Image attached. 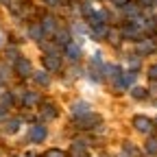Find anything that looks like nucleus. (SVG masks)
I'll use <instances>...</instances> for the list:
<instances>
[{"label":"nucleus","instance_id":"7ed1b4c3","mask_svg":"<svg viewBox=\"0 0 157 157\" xmlns=\"http://www.w3.org/2000/svg\"><path fill=\"white\" fill-rule=\"evenodd\" d=\"M15 72L20 78H26L33 74V68H31V61H26V59H20L17 57V61H15Z\"/></svg>","mask_w":157,"mask_h":157},{"label":"nucleus","instance_id":"aec40b11","mask_svg":"<svg viewBox=\"0 0 157 157\" xmlns=\"http://www.w3.org/2000/svg\"><path fill=\"white\" fill-rule=\"evenodd\" d=\"M44 157H66V153H63L61 148H48Z\"/></svg>","mask_w":157,"mask_h":157},{"label":"nucleus","instance_id":"bb28decb","mask_svg":"<svg viewBox=\"0 0 157 157\" xmlns=\"http://www.w3.org/2000/svg\"><path fill=\"white\" fill-rule=\"evenodd\" d=\"M124 148H127V153H131V155H137V151H135V146H133V144H127Z\"/></svg>","mask_w":157,"mask_h":157},{"label":"nucleus","instance_id":"2eb2a0df","mask_svg":"<svg viewBox=\"0 0 157 157\" xmlns=\"http://www.w3.org/2000/svg\"><path fill=\"white\" fill-rule=\"evenodd\" d=\"M33 81L46 87V85L50 83V78H48V72H44V70H42V72H33Z\"/></svg>","mask_w":157,"mask_h":157},{"label":"nucleus","instance_id":"393cba45","mask_svg":"<svg viewBox=\"0 0 157 157\" xmlns=\"http://www.w3.org/2000/svg\"><path fill=\"white\" fill-rule=\"evenodd\" d=\"M148 76L153 78V81H157V66H153V68L148 70Z\"/></svg>","mask_w":157,"mask_h":157},{"label":"nucleus","instance_id":"f257e3e1","mask_svg":"<svg viewBox=\"0 0 157 157\" xmlns=\"http://www.w3.org/2000/svg\"><path fill=\"white\" fill-rule=\"evenodd\" d=\"M133 127H135V131H140V133H153V122L148 120L146 116H135L133 118Z\"/></svg>","mask_w":157,"mask_h":157},{"label":"nucleus","instance_id":"6e6552de","mask_svg":"<svg viewBox=\"0 0 157 157\" xmlns=\"http://www.w3.org/2000/svg\"><path fill=\"white\" fill-rule=\"evenodd\" d=\"M155 50H157V46L151 42V39H140V44H137V52L140 55H151Z\"/></svg>","mask_w":157,"mask_h":157},{"label":"nucleus","instance_id":"39448f33","mask_svg":"<svg viewBox=\"0 0 157 157\" xmlns=\"http://www.w3.org/2000/svg\"><path fill=\"white\" fill-rule=\"evenodd\" d=\"M76 120H78V124H81V127H90V129H92V127H96L98 122H101V118L90 111V113H85V116H81V118H76Z\"/></svg>","mask_w":157,"mask_h":157},{"label":"nucleus","instance_id":"ddd939ff","mask_svg":"<svg viewBox=\"0 0 157 157\" xmlns=\"http://www.w3.org/2000/svg\"><path fill=\"white\" fill-rule=\"evenodd\" d=\"M70 111H72V116H74V118H81V116L90 113V105H87V103H74Z\"/></svg>","mask_w":157,"mask_h":157},{"label":"nucleus","instance_id":"b1692460","mask_svg":"<svg viewBox=\"0 0 157 157\" xmlns=\"http://www.w3.org/2000/svg\"><path fill=\"white\" fill-rule=\"evenodd\" d=\"M7 111H9V109H7L5 105H0V122H2V120H7Z\"/></svg>","mask_w":157,"mask_h":157},{"label":"nucleus","instance_id":"2f4dec72","mask_svg":"<svg viewBox=\"0 0 157 157\" xmlns=\"http://www.w3.org/2000/svg\"><path fill=\"white\" fill-rule=\"evenodd\" d=\"M142 2H144V5H151V2H153V0H142Z\"/></svg>","mask_w":157,"mask_h":157},{"label":"nucleus","instance_id":"a878e982","mask_svg":"<svg viewBox=\"0 0 157 157\" xmlns=\"http://www.w3.org/2000/svg\"><path fill=\"white\" fill-rule=\"evenodd\" d=\"M13 103V94H5V107H9Z\"/></svg>","mask_w":157,"mask_h":157},{"label":"nucleus","instance_id":"a211bd4d","mask_svg":"<svg viewBox=\"0 0 157 157\" xmlns=\"http://www.w3.org/2000/svg\"><path fill=\"white\" fill-rule=\"evenodd\" d=\"M146 153L157 155V140H155V137H148V142H146Z\"/></svg>","mask_w":157,"mask_h":157},{"label":"nucleus","instance_id":"9b49d317","mask_svg":"<svg viewBox=\"0 0 157 157\" xmlns=\"http://www.w3.org/2000/svg\"><path fill=\"white\" fill-rule=\"evenodd\" d=\"M135 83V72H124V74H120V78H118V87H129V85H133Z\"/></svg>","mask_w":157,"mask_h":157},{"label":"nucleus","instance_id":"6ab92c4d","mask_svg":"<svg viewBox=\"0 0 157 157\" xmlns=\"http://www.w3.org/2000/svg\"><path fill=\"white\" fill-rule=\"evenodd\" d=\"M5 129H7V133H15V131L20 129V120H9V122L5 124Z\"/></svg>","mask_w":157,"mask_h":157},{"label":"nucleus","instance_id":"4be33fe9","mask_svg":"<svg viewBox=\"0 0 157 157\" xmlns=\"http://www.w3.org/2000/svg\"><path fill=\"white\" fill-rule=\"evenodd\" d=\"M124 13H127L129 17H135V15H137V7H135V5H124Z\"/></svg>","mask_w":157,"mask_h":157},{"label":"nucleus","instance_id":"cd10ccee","mask_svg":"<svg viewBox=\"0 0 157 157\" xmlns=\"http://www.w3.org/2000/svg\"><path fill=\"white\" fill-rule=\"evenodd\" d=\"M0 46H5V31L0 29Z\"/></svg>","mask_w":157,"mask_h":157},{"label":"nucleus","instance_id":"72a5a7b5","mask_svg":"<svg viewBox=\"0 0 157 157\" xmlns=\"http://www.w3.org/2000/svg\"><path fill=\"white\" fill-rule=\"evenodd\" d=\"M103 157H107V155H103Z\"/></svg>","mask_w":157,"mask_h":157},{"label":"nucleus","instance_id":"f8f14e48","mask_svg":"<svg viewBox=\"0 0 157 157\" xmlns=\"http://www.w3.org/2000/svg\"><path fill=\"white\" fill-rule=\"evenodd\" d=\"M39 103H42V98H39V94H35V92H26L24 98H22V105H26V107H35Z\"/></svg>","mask_w":157,"mask_h":157},{"label":"nucleus","instance_id":"4468645a","mask_svg":"<svg viewBox=\"0 0 157 157\" xmlns=\"http://www.w3.org/2000/svg\"><path fill=\"white\" fill-rule=\"evenodd\" d=\"M55 42H57L59 46H66V44L72 42V37H70L68 31H57V33H55Z\"/></svg>","mask_w":157,"mask_h":157},{"label":"nucleus","instance_id":"c756f323","mask_svg":"<svg viewBox=\"0 0 157 157\" xmlns=\"http://www.w3.org/2000/svg\"><path fill=\"white\" fill-rule=\"evenodd\" d=\"M116 5H127V0H113Z\"/></svg>","mask_w":157,"mask_h":157},{"label":"nucleus","instance_id":"dca6fc26","mask_svg":"<svg viewBox=\"0 0 157 157\" xmlns=\"http://www.w3.org/2000/svg\"><path fill=\"white\" fill-rule=\"evenodd\" d=\"M29 35H31V39H42L44 37V31H42V24H33L31 29H29Z\"/></svg>","mask_w":157,"mask_h":157},{"label":"nucleus","instance_id":"c85d7f7f","mask_svg":"<svg viewBox=\"0 0 157 157\" xmlns=\"http://www.w3.org/2000/svg\"><path fill=\"white\" fill-rule=\"evenodd\" d=\"M5 76H7V70H5L2 66H0V78H2V81H5Z\"/></svg>","mask_w":157,"mask_h":157},{"label":"nucleus","instance_id":"5701e85b","mask_svg":"<svg viewBox=\"0 0 157 157\" xmlns=\"http://www.w3.org/2000/svg\"><path fill=\"white\" fill-rule=\"evenodd\" d=\"M72 146H74V151H76V153H85V142H81V140H76Z\"/></svg>","mask_w":157,"mask_h":157},{"label":"nucleus","instance_id":"9d476101","mask_svg":"<svg viewBox=\"0 0 157 157\" xmlns=\"http://www.w3.org/2000/svg\"><path fill=\"white\" fill-rule=\"evenodd\" d=\"M63 48H66V55H68V59H72V61H76V59L81 57V46H78V44H74V42L66 44Z\"/></svg>","mask_w":157,"mask_h":157},{"label":"nucleus","instance_id":"0eeeda50","mask_svg":"<svg viewBox=\"0 0 157 157\" xmlns=\"http://www.w3.org/2000/svg\"><path fill=\"white\" fill-rule=\"evenodd\" d=\"M42 31H44V35H55L57 33V22H55L50 15H46L42 20Z\"/></svg>","mask_w":157,"mask_h":157},{"label":"nucleus","instance_id":"1a4fd4ad","mask_svg":"<svg viewBox=\"0 0 157 157\" xmlns=\"http://www.w3.org/2000/svg\"><path fill=\"white\" fill-rule=\"evenodd\" d=\"M107 42L109 44H113V46H118V44H120L122 42V31L120 29H107Z\"/></svg>","mask_w":157,"mask_h":157},{"label":"nucleus","instance_id":"f3484780","mask_svg":"<svg viewBox=\"0 0 157 157\" xmlns=\"http://www.w3.org/2000/svg\"><path fill=\"white\" fill-rule=\"evenodd\" d=\"M131 96L135 98V101H144V98L148 96V90H144V87H133V90H131Z\"/></svg>","mask_w":157,"mask_h":157},{"label":"nucleus","instance_id":"20e7f679","mask_svg":"<svg viewBox=\"0 0 157 157\" xmlns=\"http://www.w3.org/2000/svg\"><path fill=\"white\" fill-rule=\"evenodd\" d=\"M44 68H46L48 72L61 70V59H59V55H46V57H44Z\"/></svg>","mask_w":157,"mask_h":157},{"label":"nucleus","instance_id":"423d86ee","mask_svg":"<svg viewBox=\"0 0 157 157\" xmlns=\"http://www.w3.org/2000/svg\"><path fill=\"white\" fill-rule=\"evenodd\" d=\"M39 116H42L44 120H55V118H57V107L50 105V103H44L42 109H39Z\"/></svg>","mask_w":157,"mask_h":157},{"label":"nucleus","instance_id":"f03ea898","mask_svg":"<svg viewBox=\"0 0 157 157\" xmlns=\"http://www.w3.org/2000/svg\"><path fill=\"white\" fill-rule=\"evenodd\" d=\"M46 127L44 124H33L31 129H29V140L31 142H44L46 140Z\"/></svg>","mask_w":157,"mask_h":157},{"label":"nucleus","instance_id":"412c9836","mask_svg":"<svg viewBox=\"0 0 157 157\" xmlns=\"http://www.w3.org/2000/svg\"><path fill=\"white\" fill-rule=\"evenodd\" d=\"M129 68H131V72L140 68V57H129Z\"/></svg>","mask_w":157,"mask_h":157},{"label":"nucleus","instance_id":"7c9ffc66","mask_svg":"<svg viewBox=\"0 0 157 157\" xmlns=\"http://www.w3.org/2000/svg\"><path fill=\"white\" fill-rule=\"evenodd\" d=\"M46 2H48V5H57V2H59V0H46Z\"/></svg>","mask_w":157,"mask_h":157},{"label":"nucleus","instance_id":"473e14b6","mask_svg":"<svg viewBox=\"0 0 157 157\" xmlns=\"http://www.w3.org/2000/svg\"><path fill=\"white\" fill-rule=\"evenodd\" d=\"M120 157H127V155H120Z\"/></svg>","mask_w":157,"mask_h":157}]
</instances>
